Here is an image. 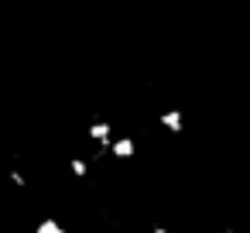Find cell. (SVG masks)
Returning a JSON list of instances; mask_svg holds the SVG:
<instances>
[{"mask_svg": "<svg viewBox=\"0 0 250 233\" xmlns=\"http://www.w3.org/2000/svg\"><path fill=\"white\" fill-rule=\"evenodd\" d=\"M106 151H110V154H117V158H130V154L137 151V144H134L130 137H117V141H110V144H106Z\"/></svg>", "mask_w": 250, "mask_h": 233, "instance_id": "6da1fadb", "label": "cell"}, {"mask_svg": "<svg viewBox=\"0 0 250 233\" xmlns=\"http://www.w3.org/2000/svg\"><path fill=\"white\" fill-rule=\"evenodd\" d=\"M161 127H168L171 134H178V130L185 127V117H182L178 110H165V113H161Z\"/></svg>", "mask_w": 250, "mask_h": 233, "instance_id": "7a4b0ae2", "label": "cell"}, {"mask_svg": "<svg viewBox=\"0 0 250 233\" xmlns=\"http://www.w3.org/2000/svg\"><path fill=\"white\" fill-rule=\"evenodd\" d=\"M89 137H93V141H100V144H110V124H106V120L89 124Z\"/></svg>", "mask_w": 250, "mask_h": 233, "instance_id": "3957f363", "label": "cell"}, {"mask_svg": "<svg viewBox=\"0 0 250 233\" xmlns=\"http://www.w3.org/2000/svg\"><path fill=\"white\" fill-rule=\"evenodd\" d=\"M35 233H65V230H62V226H59L55 219H45V223H42V226H38Z\"/></svg>", "mask_w": 250, "mask_h": 233, "instance_id": "277c9868", "label": "cell"}, {"mask_svg": "<svg viewBox=\"0 0 250 233\" xmlns=\"http://www.w3.org/2000/svg\"><path fill=\"white\" fill-rule=\"evenodd\" d=\"M72 171H76V175H79V178H83V175H86V171H89V165H86V161H83V158H76V161H72Z\"/></svg>", "mask_w": 250, "mask_h": 233, "instance_id": "5b68a950", "label": "cell"}, {"mask_svg": "<svg viewBox=\"0 0 250 233\" xmlns=\"http://www.w3.org/2000/svg\"><path fill=\"white\" fill-rule=\"evenodd\" d=\"M154 233H168V230H154Z\"/></svg>", "mask_w": 250, "mask_h": 233, "instance_id": "8992f818", "label": "cell"}]
</instances>
